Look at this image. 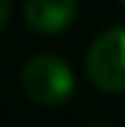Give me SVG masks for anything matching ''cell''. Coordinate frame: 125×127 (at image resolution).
Segmentation results:
<instances>
[{"label":"cell","mask_w":125,"mask_h":127,"mask_svg":"<svg viewBox=\"0 0 125 127\" xmlns=\"http://www.w3.org/2000/svg\"><path fill=\"white\" fill-rule=\"evenodd\" d=\"M24 94L39 106H62L76 91V75L70 65L58 55H37L21 70Z\"/></svg>","instance_id":"6da1fadb"},{"label":"cell","mask_w":125,"mask_h":127,"mask_svg":"<svg viewBox=\"0 0 125 127\" xmlns=\"http://www.w3.org/2000/svg\"><path fill=\"white\" fill-rule=\"evenodd\" d=\"M86 75L102 94L125 91V26H110L86 52Z\"/></svg>","instance_id":"7a4b0ae2"},{"label":"cell","mask_w":125,"mask_h":127,"mask_svg":"<svg viewBox=\"0 0 125 127\" xmlns=\"http://www.w3.org/2000/svg\"><path fill=\"white\" fill-rule=\"evenodd\" d=\"M78 16V0H26L24 18L31 31L52 36L65 31Z\"/></svg>","instance_id":"3957f363"},{"label":"cell","mask_w":125,"mask_h":127,"mask_svg":"<svg viewBox=\"0 0 125 127\" xmlns=\"http://www.w3.org/2000/svg\"><path fill=\"white\" fill-rule=\"evenodd\" d=\"M8 16H10V0H0V29L8 24Z\"/></svg>","instance_id":"277c9868"},{"label":"cell","mask_w":125,"mask_h":127,"mask_svg":"<svg viewBox=\"0 0 125 127\" xmlns=\"http://www.w3.org/2000/svg\"><path fill=\"white\" fill-rule=\"evenodd\" d=\"M120 3H125V0H120Z\"/></svg>","instance_id":"5b68a950"}]
</instances>
